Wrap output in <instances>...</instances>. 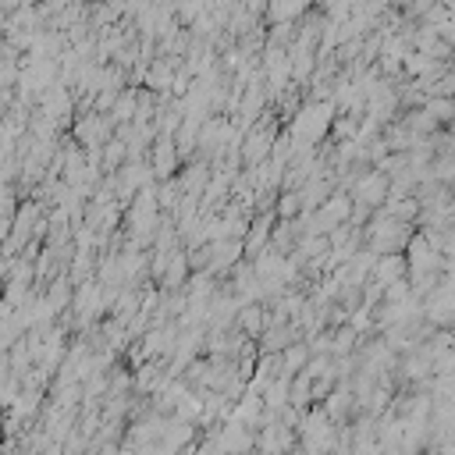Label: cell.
Returning <instances> with one entry per match:
<instances>
[{"label":"cell","mask_w":455,"mask_h":455,"mask_svg":"<svg viewBox=\"0 0 455 455\" xmlns=\"http://www.w3.org/2000/svg\"><path fill=\"white\" fill-rule=\"evenodd\" d=\"M384 196H388V178L377 174V171L366 174V178L356 185V199H359V203H381Z\"/></svg>","instance_id":"1"},{"label":"cell","mask_w":455,"mask_h":455,"mask_svg":"<svg viewBox=\"0 0 455 455\" xmlns=\"http://www.w3.org/2000/svg\"><path fill=\"white\" fill-rule=\"evenodd\" d=\"M267 150H271V135H267V132H249V139H246V146H242L246 160L257 164V160L267 157Z\"/></svg>","instance_id":"2"},{"label":"cell","mask_w":455,"mask_h":455,"mask_svg":"<svg viewBox=\"0 0 455 455\" xmlns=\"http://www.w3.org/2000/svg\"><path fill=\"white\" fill-rule=\"evenodd\" d=\"M398 274H402V257H384V260H377V267H373V278H377L381 285H398Z\"/></svg>","instance_id":"3"},{"label":"cell","mask_w":455,"mask_h":455,"mask_svg":"<svg viewBox=\"0 0 455 455\" xmlns=\"http://www.w3.org/2000/svg\"><path fill=\"white\" fill-rule=\"evenodd\" d=\"M430 118H441V121H448V118H455V100H448V96H437V100H427V107H423Z\"/></svg>","instance_id":"4"},{"label":"cell","mask_w":455,"mask_h":455,"mask_svg":"<svg viewBox=\"0 0 455 455\" xmlns=\"http://www.w3.org/2000/svg\"><path fill=\"white\" fill-rule=\"evenodd\" d=\"M242 327H246L249 335H257V331L264 327V310H260V306H246V310H242Z\"/></svg>","instance_id":"5"},{"label":"cell","mask_w":455,"mask_h":455,"mask_svg":"<svg viewBox=\"0 0 455 455\" xmlns=\"http://www.w3.org/2000/svg\"><path fill=\"white\" fill-rule=\"evenodd\" d=\"M299 206H303V203H299V196H296V192H288V196H281V203H278V213H281V217H292Z\"/></svg>","instance_id":"6"}]
</instances>
